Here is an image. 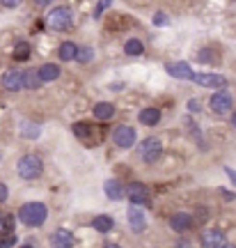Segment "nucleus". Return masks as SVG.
Returning <instances> with one entry per match:
<instances>
[{
  "label": "nucleus",
  "instance_id": "nucleus-25",
  "mask_svg": "<svg viewBox=\"0 0 236 248\" xmlns=\"http://www.w3.org/2000/svg\"><path fill=\"white\" fill-rule=\"evenodd\" d=\"M71 129H74V133L78 136L80 140H89V138H92V124L76 122V124H74V126H71Z\"/></svg>",
  "mask_w": 236,
  "mask_h": 248
},
{
  "label": "nucleus",
  "instance_id": "nucleus-27",
  "mask_svg": "<svg viewBox=\"0 0 236 248\" xmlns=\"http://www.w3.org/2000/svg\"><path fill=\"white\" fill-rule=\"evenodd\" d=\"M21 136H23V138H37V136H39V126H37V124L23 122L21 124Z\"/></svg>",
  "mask_w": 236,
  "mask_h": 248
},
{
  "label": "nucleus",
  "instance_id": "nucleus-12",
  "mask_svg": "<svg viewBox=\"0 0 236 248\" xmlns=\"http://www.w3.org/2000/svg\"><path fill=\"white\" fill-rule=\"evenodd\" d=\"M192 216L186 212H179V214H172V218H170V228L175 232H188L192 228Z\"/></svg>",
  "mask_w": 236,
  "mask_h": 248
},
{
  "label": "nucleus",
  "instance_id": "nucleus-35",
  "mask_svg": "<svg viewBox=\"0 0 236 248\" xmlns=\"http://www.w3.org/2000/svg\"><path fill=\"white\" fill-rule=\"evenodd\" d=\"M32 2H35L37 7H48V5H51L53 0H32Z\"/></svg>",
  "mask_w": 236,
  "mask_h": 248
},
{
  "label": "nucleus",
  "instance_id": "nucleus-14",
  "mask_svg": "<svg viewBox=\"0 0 236 248\" xmlns=\"http://www.w3.org/2000/svg\"><path fill=\"white\" fill-rule=\"evenodd\" d=\"M39 78H42V83H53V80H58L60 78V64H55V62H46V64H42L39 67Z\"/></svg>",
  "mask_w": 236,
  "mask_h": 248
},
{
  "label": "nucleus",
  "instance_id": "nucleus-26",
  "mask_svg": "<svg viewBox=\"0 0 236 248\" xmlns=\"http://www.w3.org/2000/svg\"><path fill=\"white\" fill-rule=\"evenodd\" d=\"M76 60H78L80 64H88V62H92V60H94V48H92V46H83V48H78Z\"/></svg>",
  "mask_w": 236,
  "mask_h": 248
},
{
  "label": "nucleus",
  "instance_id": "nucleus-3",
  "mask_svg": "<svg viewBox=\"0 0 236 248\" xmlns=\"http://www.w3.org/2000/svg\"><path fill=\"white\" fill-rule=\"evenodd\" d=\"M71 23H74V14L67 5H58L46 14V26L51 30H67Z\"/></svg>",
  "mask_w": 236,
  "mask_h": 248
},
{
  "label": "nucleus",
  "instance_id": "nucleus-7",
  "mask_svg": "<svg viewBox=\"0 0 236 248\" xmlns=\"http://www.w3.org/2000/svg\"><path fill=\"white\" fill-rule=\"evenodd\" d=\"M209 106H211V110H213L216 115H225V113H229V110L234 108V97L229 94L227 90L220 88L216 94H211Z\"/></svg>",
  "mask_w": 236,
  "mask_h": 248
},
{
  "label": "nucleus",
  "instance_id": "nucleus-2",
  "mask_svg": "<svg viewBox=\"0 0 236 248\" xmlns=\"http://www.w3.org/2000/svg\"><path fill=\"white\" fill-rule=\"evenodd\" d=\"M16 172L21 179H26V182H32V179L42 177V172H44V163L42 159L37 156V154H26V156H21L16 163Z\"/></svg>",
  "mask_w": 236,
  "mask_h": 248
},
{
  "label": "nucleus",
  "instance_id": "nucleus-29",
  "mask_svg": "<svg viewBox=\"0 0 236 248\" xmlns=\"http://www.w3.org/2000/svg\"><path fill=\"white\" fill-rule=\"evenodd\" d=\"M110 2H113V0H101V2L96 5V9H94V18L101 16V12H103L105 7H110Z\"/></svg>",
  "mask_w": 236,
  "mask_h": 248
},
{
  "label": "nucleus",
  "instance_id": "nucleus-1",
  "mask_svg": "<svg viewBox=\"0 0 236 248\" xmlns=\"http://www.w3.org/2000/svg\"><path fill=\"white\" fill-rule=\"evenodd\" d=\"M16 218L28 228H39L48 218V207L44 202H26L18 207Z\"/></svg>",
  "mask_w": 236,
  "mask_h": 248
},
{
  "label": "nucleus",
  "instance_id": "nucleus-21",
  "mask_svg": "<svg viewBox=\"0 0 236 248\" xmlns=\"http://www.w3.org/2000/svg\"><path fill=\"white\" fill-rule=\"evenodd\" d=\"M113 115H115V106L110 104V101H99L94 106V117L96 120H113Z\"/></svg>",
  "mask_w": 236,
  "mask_h": 248
},
{
  "label": "nucleus",
  "instance_id": "nucleus-6",
  "mask_svg": "<svg viewBox=\"0 0 236 248\" xmlns=\"http://www.w3.org/2000/svg\"><path fill=\"white\" fill-rule=\"evenodd\" d=\"M135 140H138V133H135L133 126H129V124H119V126H115L113 142L119 147V150H129V147H133Z\"/></svg>",
  "mask_w": 236,
  "mask_h": 248
},
{
  "label": "nucleus",
  "instance_id": "nucleus-32",
  "mask_svg": "<svg viewBox=\"0 0 236 248\" xmlns=\"http://www.w3.org/2000/svg\"><path fill=\"white\" fill-rule=\"evenodd\" d=\"M7 198H9V188L5 182H0V202H7Z\"/></svg>",
  "mask_w": 236,
  "mask_h": 248
},
{
  "label": "nucleus",
  "instance_id": "nucleus-33",
  "mask_svg": "<svg viewBox=\"0 0 236 248\" xmlns=\"http://www.w3.org/2000/svg\"><path fill=\"white\" fill-rule=\"evenodd\" d=\"M188 110H191V113H200L202 110L200 101H197V99H188Z\"/></svg>",
  "mask_w": 236,
  "mask_h": 248
},
{
  "label": "nucleus",
  "instance_id": "nucleus-30",
  "mask_svg": "<svg viewBox=\"0 0 236 248\" xmlns=\"http://www.w3.org/2000/svg\"><path fill=\"white\" fill-rule=\"evenodd\" d=\"M16 244V234H5V239H0V246H14Z\"/></svg>",
  "mask_w": 236,
  "mask_h": 248
},
{
  "label": "nucleus",
  "instance_id": "nucleus-4",
  "mask_svg": "<svg viewBox=\"0 0 236 248\" xmlns=\"http://www.w3.org/2000/svg\"><path fill=\"white\" fill-rule=\"evenodd\" d=\"M140 156L145 159V163H156L161 159V154H163V142L158 136H147L145 140L140 142Z\"/></svg>",
  "mask_w": 236,
  "mask_h": 248
},
{
  "label": "nucleus",
  "instance_id": "nucleus-24",
  "mask_svg": "<svg viewBox=\"0 0 236 248\" xmlns=\"http://www.w3.org/2000/svg\"><path fill=\"white\" fill-rule=\"evenodd\" d=\"M30 53H32V46L28 44V42H16V44H14V51H12V58L18 62H26L28 58H30Z\"/></svg>",
  "mask_w": 236,
  "mask_h": 248
},
{
  "label": "nucleus",
  "instance_id": "nucleus-19",
  "mask_svg": "<svg viewBox=\"0 0 236 248\" xmlns=\"http://www.w3.org/2000/svg\"><path fill=\"white\" fill-rule=\"evenodd\" d=\"M113 225H115V221H113L110 214H101V216H96L94 221H92V228H94L96 232H101V234L110 232L113 230Z\"/></svg>",
  "mask_w": 236,
  "mask_h": 248
},
{
  "label": "nucleus",
  "instance_id": "nucleus-11",
  "mask_svg": "<svg viewBox=\"0 0 236 248\" xmlns=\"http://www.w3.org/2000/svg\"><path fill=\"white\" fill-rule=\"evenodd\" d=\"M126 216H129V225H131L133 232H142L145 228H147V218H145V212L140 209V204H133V207H129Z\"/></svg>",
  "mask_w": 236,
  "mask_h": 248
},
{
  "label": "nucleus",
  "instance_id": "nucleus-15",
  "mask_svg": "<svg viewBox=\"0 0 236 248\" xmlns=\"http://www.w3.org/2000/svg\"><path fill=\"white\" fill-rule=\"evenodd\" d=\"M202 246L206 248H213V246H227V241H225V234L218 230H209L202 234Z\"/></svg>",
  "mask_w": 236,
  "mask_h": 248
},
{
  "label": "nucleus",
  "instance_id": "nucleus-28",
  "mask_svg": "<svg viewBox=\"0 0 236 248\" xmlns=\"http://www.w3.org/2000/svg\"><path fill=\"white\" fill-rule=\"evenodd\" d=\"M154 26H167V14L165 12H156V14H154Z\"/></svg>",
  "mask_w": 236,
  "mask_h": 248
},
{
  "label": "nucleus",
  "instance_id": "nucleus-17",
  "mask_svg": "<svg viewBox=\"0 0 236 248\" xmlns=\"http://www.w3.org/2000/svg\"><path fill=\"white\" fill-rule=\"evenodd\" d=\"M44 85L39 78V71L37 69H26L23 71V90H39Z\"/></svg>",
  "mask_w": 236,
  "mask_h": 248
},
{
  "label": "nucleus",
  "instance_id": "nucleus-5",
  "mask_svg": "<svg viewBox=\"0 0 236 248\" xmlns=\"http://www.w3.org/2000/svg\"><path fill=\"white\" fill-rule=\"evenodd\" d=\"M124 193L129 198V202L131 204H145L149 207L151 204V195H149V188L142 182H129L126 188H124Z\"/></svg>",
  "mask_w": 236,
  "mask_h": 248
},
{
  "label": "nucleus",
  "instance_id": "nucleus-10",
  "mask_svg": "<svg viewBox=\"0 0 236 248\" xmlns=\"http://www.w3.org/2000/svg\"><path fill=\"white\" fill-rule=\"evenodd\" d=\"M2 88L7 92H18L23 90V71L21 69H7L2 76Z\"/></svg>",
  "mask_w": 236,
  "mask_h": 248
},
{
  "label": "nucleus",
  "instance_id": "nucleus-34",
  "mask_svg": "<svg viewBox=\"0 0 236 248\" xmlns=\"http://www.w3.org/2000/svg\"><path fill=\"white\" fill-rule=\"evenodd\" d=\"M23 0H0V5L2 7H7V9H14V7H18Z\"/></svg>",
  "mask_w": 236,
  "mask_h": 248
},
{
  "label": "nucleus",
  "instance_id": "nucleus-38",
  "mask_svg": "<svg viewBox=\"0 0 236 248\" xmlns=\"http://www.w3.org/2000/svg\"><path fill=\"white\" fill-rule=\"evenodd\" d=\"M232 126H236V113L232 115Z\"/></svg>",
  "mask_w": 236,
  "mask_h": 248
},
{
  "label": "nucleus",
  "instance_id": "nucleus-9",
  "mask_svg": "<svg viewBox=\"0 0 236 248\" xmlns=\"http://www.w3.org/2000/svg\"><path fill=\"white\" fill-rule=\"evenodd\" d=\"M165 71L172 78H179V80H192V76H195L188 62H167Z\"/></svg>",
  "mask_w": 236,
  "mask_h": 248
},
{
  "label": "nucleus",
  "instance_id": "nucleus-13",
  "mask_svg": "<svg viewBox=\"0 0 236 248\" xmlns=\"http://www.w3.org/2000/svg\"><path fill=\"white\" fill-rule=\"evenodd\" d=\"M138 122L142 126H156L161 122V108H154V106L142 108L140 113H138Z\"/></svg>",
  "mask_w": 236,
  "mask_h": 248
},
{
  "label": "nucleus",
  "instance_id": "nucleus-31",
  "mask_svg": "<svg viewBox=\"0 0 236 248\" xmlns=\"http://www.w3.org/2000/svg\"><path fill=\"white\" fill-rule=\"evenodd\" d=\"M209 53H211L209 48H202L200 53H197V60H200V62H211V60H213V55H209Z\"/></svg>",
  "mask_w": 236,
  "mask_h": 248
},
{
  "label": "nucleus",
  "instance_id": "nucleus-23",
  "mask_svg": "<svg viewBox=\"0 0 236 248\" xmlns=\"http://www.w3.org/2000/svg\"><path fill=\"white\" fill-rule=\"evenodd\" d=\"M124 53L131 55V58H138V55L145 53V44H142L140 39L131 37V39H126V42H124Z\"/></svg>",
  "mask_w": 236,
  "mask_h": 248
},
{
  "label": "nucleus",
  "instance_id": "nucleus-20",
  "mask_svg": "<svg viewBox=\"0 0 236 248\" xmlns=\"http://www.w3.org/2000/svg\"><path fill=\"white\" fill-rule=\"evenodd\" d=\"M76 53H78V46L74 44V42H62L60 48H58V55H60L62 62L76 60Z\"/></svg>",
  "mask_w": 236,
  "mask_h": 248
},
{
  "label": "nucleus",
  "instance_id": "nucleus-37",
  "mask_svg": "<svg viewBox=\"0 0 236 248\" xmlns=\"http://www.w3.org/2000/svg\"><path fill=\"white\" fill-rule=\"evenodd\" d=\"M220 195H225V198H227V200H234V195L229 193V191H225V188H220Z\"/></svg>",
  "mask_w": 236,
  "mask_h": 248
},
{
  "label": "nucleus",
  "instance_id": "nucleus-16",
  "mask_svg": "<svg viewBox=\"0 0 236 248\" xmlns=\"http://www.w3.org/2000/svg\"><path fill=\"white\" fill-rule=\"evenodd\" d=\"M51 244L58 248H69L74 244V234L69 230H55L51 234Z\"/></svg>",
  "mask_w": 236,
  "mask_h": 248
},
{
  "label": "nucleus",
  "instance_id": "nucleus-18",
  "mask_svg": "<svg viewBox=\"0 0 236 248\" xmlns=\"http://www.w3.org/2000/svg\"><path fill=\"white\" fill-rule=\"evenodd\" d=\"M103 191H105V195H108L110 200H115V202L124 198V186L119 184L117 179H108V182L103 184Z\"/></svg>",
  "mask_w": 236,
  "mask_h": 248
},
{
  "label": "nucleus",
  "instance_id": "nucleus-8",
  "mask_svg": "<svg viewBox=\"0 0 236 248\" xmlns=\"http://www.w3.org/2000/svg\"><path fill=\"white\" fill-rule=\"evenodd\" d=\"M192 80L197 85H202V88H227V78L222 74H216V71H211V74H195Z\"/></svg>",
  "mask_w": 236,
  "mask_h": 248
},
{
  "label": "nucleus",
  "instance_id": "nucleus-22",
  "mask_svg": "<svg viewBox=\"0 0 236 248\" xmlns=\"http://www.w3.org/2000/svg\"><path fill=\"white\" fill-rule=\"evenodd\" d=\"M16 216L14 214H2L0 216V237H5V234H12V232L16 230Z\"/></svg>",
  "mask_w": 236,
  "mask_h": 248
},
{
  "label": "nucleus",
  "instance_id": "nucleus-36",
  "mask_svg": "<svg viewBox=\"0 0 236 248\" xmlns=\"http://www.w3.org/2000/svg\"><path fill=\"white\" fill-rule=\"evenodd\" d=\"M225 172H227V177H229V179H232V182H234V184H236V172H234V170H232V168H225Z\"/></svg>",
  "mask_w": 236,
  "mask_h": 248
}]
</instances>
